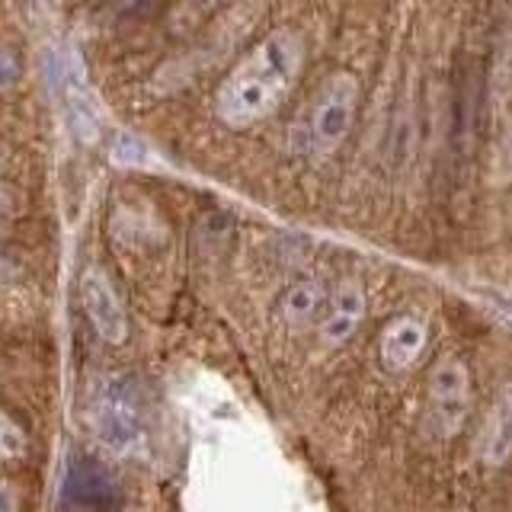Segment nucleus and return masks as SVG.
Returning <instances> with one entry per match:
<instances>
[{
	"mask_svg": "<svg viewBox=\"0 0 512 512\" xmlns=\"http://www.w3.org/2000/svg\"><path fill=\"white\" fill-rule=\"evenodd\" d=\"M93 436L112 455H138L148 442V404L135 375L116 372L96 381L90 394Z\"/></svg>",
	"mask_w": 512,
	"mask_h": 512,
	"instance_id": "nucleus-2",
	"label": "nucleus"
},
{
	"mask_svg": "<svg viewBox=\"0 0 512 512\" xmlns=\"http://www.w3.org/2000/svg\"><path fill=\"white\" fill-rule=\"evenodd\" d=\"M0 512H20V493L10 480H0Z\"/></svg>",
	"mask_w": 512,
	"mask_h": 512,
	"instance_id": "nucleus-12",
	"label": "nucleus"
},
{
	"mask_svg": "<svg viewBox=\"0 0 512 512\" xmlns=\"http://www.w3.org/2000/svg\"><path fill=\"white\" fill-rule=\"evenodd\" d=\"M116 493V480L103 468L100 461L84 458L74 461V468L68 474V496L80 506H106L109 496Z\"/></svg>",
	"mask_w": 512,
	"mask_h": 512,
	"instance_id": "nucleus-8",
	"label": "nucleus"
},
{
	"mask_svg": "<svg viewBox=\"0 0 512 512\" xmlns=\"http://www.w3.org/2000/svg\"><path fill=\"white\" fill-rule=\"evenodd\" d=\"M304 68V39L279 26L256 42L218 84L215 112L228 128H250L269 119L295 90Z\"/></svg>",
	"mask_w": 512,
	"mask_h": 512,
	"instance_id": "nucleus-1",
	"label": "nucleus"
},
{
	"mask_svg": "<svg viewBox=\"0 0 512 512\" xmlns=\"http://www.w3.org/2000/svg\"><path fill=\"white\" fill-rule=\"evenodd\" d=\"M26 452V432L10 413L0 410V461H13Z\"/></svg>",
	"mask_w": 512,
	"mask_h": 512,
	"instance_id": "nucleus-11",
	"label": "nucleus"
},
{
	"mask_svg": "<svg viewBox=\"0 0 512 512\" xmlns=\"http://www.w3.org/2000/svg\"><path fill=\"white\" fill-rule=\"evenodd\" d=\"M356 109H359V80L346 71L330 74L314 96L304 128H298L295 135L301 138L298 144L301 154L330 157L333 151H340V144L352 132V122H356Z\"/></svg>",
	"mask_w": 512,
	"mask_h": 512,
	"instance_id": "nucleus-3",
	"label": "nucleus"
},
{
	"mask_svg": "<svg viewBox=\"0 0 512 512\" xmlns=\"http://www.w3.org/2000/svg\"><path fill=\"white\" fill-rule=\"evenodd\" d=\"M362 320H365V292L359 282L346 279L336 285L333 298L327 301L324 314H320V336H324L327 346H343L356 336Z\"/></svg>",
	"mask_w": 512,
	"mask_h": 512,
	"instance_id": "nucleus-7",
	"label": "nucleus"
},
{
	"mask_svg": "<svg viewBox=\"0 0 512 512\" xmlns=\"http://www.w3.org/2000/svg\"><path fill=\"white\" fill-rule=\"evenodd\" d=\"M471 410V372L455 356H445L429 378V420L442 439H452Z\"/></svg>",
	"mask_w": 512,
	"mask_h": 512,
	"instance_id": "nucleus-4",
	"label": "nucleus"
},
{
	"mask_svg": "<svg viewBox=\"0 0 512 512\" xmlns=\"http://www.w3.org/2000/svg\"><path fill=\"white\" fill-rule=\"evenodd\" d=\"M509 394L503 391L496 397V407L490 410L484 432H480V455H484L487 464L493 468H503L509 458V445H512V423H509Z\"/></svg>",
	"mask_w": 512,
	"mask_h": 512,
	"instance_id": "nucleus-9",
	"label": "nucleus"
},
{
	"mask_svg": "<svg viewBox=\"0 0 512 512\" xmlns=\"http://www.w3.org/2000/svg\"><path fill=\"white\" fill-rule=\"evenodd\" d=\"M429 346V327L420 317H397L381 333V365L394 375H404L420 365L423 352Z\"/></svg>",
	"mask_w": 512,
	"mask_h": 512,
	"instance_id": "nucleus-6",
	"label": "nucleus"
},
{
	"mask_svg": "<svg viewBox=\"0 0 512 512\" xmlns=\"http://www.w3.org/2000/svg\"><path fill=\"white\" fill-rule=\"evenodd\" d=\"M320 311H324V292L314 279H298L285 288V295L279 301V314L288 320V324H308Z\"/></svg>",
	"mask_w": 512,
	"mask_h": 512,
	"instance_id": "nucleus-10",
	"label": "nucleus"
},
{
	"mask_svg": "<svg viewBox=\"0 0 512 512\" xmlns=\"http://www.w3.org/2000/svg\"><path fill=\"white\" fill-rule=\"evenodd\" d=\"M77 292H80V308H84L96 336L109 346H122L128 336V317L122 308V298L116 288H112L106 272L93 263L84 266V272H80V279H77Z\"/></svg>",
	"mask_w": 512,
	"mask_h": 512,
	"instance_id": "nucleus-5",
	"label": "nucleus"
}]
</instances>
